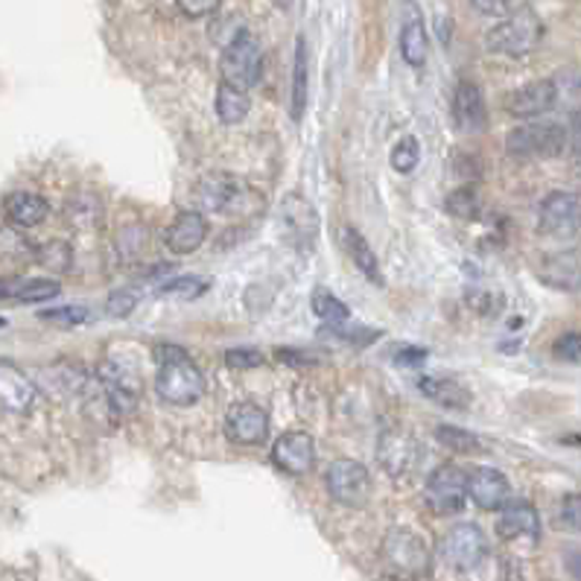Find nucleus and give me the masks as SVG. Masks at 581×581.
Returning <instances> with one entry per match:
<instances>
[{"instance_id": "f257e3e1", "label": "nucleus", "mask_w": 581, "mask_h": 581, "mask_svg": "<svg viewBox=\"0 0 581 581\" xmlns=\"http://www.w3.org/2000/svg\"><path fill=\"white\" fill-rule=\"evenodd\" d=\"M156 395L170 407H193L205 398L208 383L200 365L193 363L187 351L179 345H158L156 348Z\"/></svg>"}, {"instance_id": "f03ea898", "label": "nucleus", "mask_w": 581, "mask_h": 581, "mask_svg": "<svg viewBox=\"0 0 581 581\" xmlns=\"http://www.w3.org/2000/svg\"><path fill=\"white\" fill-rule=\"evenodd\" d=\"M540 38H544V21L532 7L514 9L512 15H505V21H500L497 26H491L486 33V47L491 53L500 56H529L538 50Z\"/></svg>"}, {"instance_id": "7ed1b4c3", "label": "nucleus", "mask_w": 581, "mask_h": 581, "mask_svg": "<svg viewBox=\"0 0 581 581\" xmlns=\"http://www.w3.org/2000/svg\"><path fill=\"white\" fill-rule=\"evenodd\" d=\"M570 144L565 123L556 121H532L509 132L505 152L517 161H538V158L561 156Z\"/></svg>"}, {"instance_id": "20e7f679", "label": "nucleus", "mask_w": 581, "mask_h": 581, "mask_svg": "<svg viewBox=\"0 0 581 581\" xmlns=\"http://www.w3.org/2000/svg\"><path fill=\"white\" fill-rule=\"evenodd\" d=\"M380 556L391 573L400 579H421L430 573V561H433L426 540L407 526H395L386 532Z\"/></svg>"}, {"instance_id": "39448f33", "label": "nucleus", "mask_w": 581, "mask_h": 581, "mask_svg": "<svg viewBox=\"0 0 581 581\" xmlns=\"http://www.w3.org/2000/svg\"><path fill=\"white\" fill-rule=\"evenodd\" d=\"M219 77L223 82L231 88H240V91H249L261 82L263 77V50L261 42L254 38L249 30L231 38V42L223 47V56H219Z\"/></svg>"}, {"instance_id": "423d86ee", "label": "nucleus", "mask_w": 581, "mask_h": 581, "mask_svg": "<svg viewBox=\"0 0 581 581\" xmlns=\"http://www.w3.org/2000/svg\"><path fill=\"white\" fill-rule=\"evenodd\" d=\"M438 558L456 573H470L488 558V538L477 523H456L438 540Z\"/></svg>"}, {"instance_id": "0eeeda50", "label": "nucleus", "mask_w": 581, "mask_h": 581, "mask_svg": "<svg viewBox=\"0 0 581 581\" xmlns=\"http://www.w3.org/2000/svg\"><path fill=\"white\" fill-rule=\"evenodd\" d=\"M324 486H328L330 500H337L345 509H363L372 500V474H368L363 462H330L328 474H324Z\"/></svg>"}, {"instance_id": "6e6552de", "label": "nucleus", "mask_w": 581, "mask_h": 581, "mask_svg": "<svg viewBox=\"0 0 581 581\" xmlns=\"http://www.w3.org/2000/svg\"><path fill=\"white\" fill-rule=\"evenodd\" d=\"M281 226L298 252H312L319 240V214L310 200H304L301 193H287L281 202Z\"/></svg>"}, {"instance_id": "1a4fd4ad", "label": "nucleus", "mask_w": 581, "mask_h": 581, "mask_svg": "<svg viewBox=\"0 0 581 581\" xmlns=\"http://www.w3.org/2000/svg\"><path fill=\"white\" fill-rule=\"evenodd\" d=\"M426 505L435 514H456L468 503V488H465V470L456 465H442L426 479Z\"/></svg>"}, {"instance_id": "9d476101", "label": "nucleus", "mask_w": 581, "mask_h": 581, "mask_svg": "<svg viewBox=\"0 0 581 581\" xmlns=\"http://www.w3.org/2000/svg\"><path fill=\"white\" fill-rule=\"evenodd\" d=\"M581 202L576 193L556 191L540 202L538 231L547 237H576L579 235Z\"/></svg>"}, {"instance_id": "9b49d317", "label": "nucleus", "mask_w": 581, "mask_h": 581, "mask_svg": "<svg viewBox=\"0 0 581 581\" xmlns=\"http://www.w3.org/2000/svg\"><path fill=\"white\" fill-rule=\"evenodd\" d=\"M377 462L389 477H407L421 462V444L403 430H386L377 442Z\"/></svg>"}, {"instance_id": "f8f14e48", "label": "nucleus", "mask_w": 581, "mask_h": 581, "mask_svg": "<svg viewBox=\"0 0 581 581\" xmlns=\"http://www.w3.org/2000/svg\"><path fill=\"white\" fill-rule=\"evenodd\" d=\"M270 435V415L258 403H235L226 412V438L231 444L258 447Z\"/></svg>"}, {"instance_id": "ddd939ff", "label": "nucleus", "mask_w": 581, "mask_h": 581, "mask_svg": "<svg viewBox=\"0 0 581 581\" xmlns=\"http://www.w3.org/2000/svg\"><path fill=\"white\" fill-rule=\"evenodd\" d=\"M243 196V182L228 173L202 175L196 184V202L202 210H210V214H231L235 208H240Z\"/></svg>"}, {"instance_id": "4468645a", "label": "nucleus", "mask_w": 581, "mask_h": 581, "mask_svg": "<svg viewBox=\"0 0 581 581\" xmlns=\"http://www.w3.org/2000/svg\"><path fill=\"white\" fill-rule=\"evenodd\" d=\"M558 96H561V91H558L556 79H538V82H529V86L512 91L505 100V112L512 117H521V121H532V117L552 112Z\"/></svg>"}, {"instance_id": "2eb2a0df", "label": "nucleus", "mask_w": 581, "mask_h": 581, "mask_svg": "<svg viewBox=\"0 0 581 581\" xmlns=\"http://www.w3.org/2000/svg\"><path fill=\"white\" fill-rule=\"evenodd\" d=\"M272 462H275V468L289 474V477L310 474L312 465H316V442H312V435L301 433V430L284 433L275 442V447H272Z\"/></svg>"}, {"instance_id": "dca6fc26", "label": "nucleus", "mask_w": 581, "mask_h": 581, "mask_svg": "<svg viewBox=\"0 0 581 581\" xmlns=\"http://www.w3.org/2000/svg\"><path fill=\"white\" fill-rule=\"evenodd\" d=\"M497 535L503 540H538L540 538V517L538 509L529 500H509L500 509L497 521Z\"/></svg>"}, {"instance_id": "f3484780", "label": "nucleus", "mask_w": 581, "mask_h": 581, "mask_svg": "<svg viewBox=\"0 0 581 581\" xmlns=\"http://www.w3.org/2000/svg\"><path fill=\"white\" fill-rule=\"evenodd\" d=\"M35 400H38V389L33 386V380L15 363L0 360V407L24 415L35 407Z\"/></svg>"}, {"instance_id": "a211bd4d", "label": "nucleus", "mask_w": 581, "mask_h": 581, "mask_svg": "<svg viewBox=\"0 0 581 581\" xmlns=\"http://www.w3.org/2000/svg\"><path fill=\"white\" fill-rule=\"evenodd\" d=\"M465 488H468V497L479 509L486 512H494V509H503L509 503V479L494 468H477L465 474Z\"/></svg>"}, {"instance_id": "6ab92c4d", "label": "nucleus", "mask_w": 581, "mask_h": 581, "mask_svg": "<svg viewBox=\"0 0 581 581\" xmlns=\"http://www.w3.org/2000/svg\"><path fill=\"white\" fill-rule=\"evenodd\" d=\"M453 117H456V126L468 135H477L488 126V109H486V96L479 91L477 82H468L462 79L456 91H453Z\"/></svg>"}, {"instance_id": "aec40b11", "label": "nucleus", "mask_w": 581, "mask_h": 581, "mask_svg": "<svg viewBox=\"0 0 581 581\" xmlns=\"http://www.w3.org/2000/svg\"><path fill=\"white\" fill-rule=\"evenodd\" d=\"M208 237V223L196 210H184L173 219V226L164 231V243L173 254H191L196 252Z\"/></svg>"}, {"instance_id": "412c9836", "label": "nucleus", "mask_w": 581, "mask_h": 581, "mask_svg": "<svg viewBox=\"0 0 581 581\" xmlns=\"http://www.w3.org/2000/svg\"><path fill=\"white\" fill-rule=\"evenodd\" d=\"M403 9H407V18H403V26H400V56H403V61H407L409 68H424L426 61L424 15L418 12V7L412 0H407Z\"/></svg>"}, {"instance_id": "4be33fe9", "label": "nucleus", "mask_w": 581, "mask_h": 581, "mask_svg": "<svg viewBox=\"0 0 581 581\" xmlns=\"http://www.w3.org/2000/svg\"><path fill=\"white\" fill-rule=\"evenodd\" d=\"M50 214V205L47 200H42L38 193H9L7 200H3V217H7L9 226L15 228H35L42 226L44 219Z\"/></svg>"}, {"instance_id": "5701e85b", "label": "nucleus", "mask_w": 581, "mask_h": 581, "mask_svg": "<svg viewBox=\"0 0 581 581\" xmlns=\"http://www.w3.org/2000/svg\"><path fill=\"white\" fill-rule=\"evenodd\" d=\"M100 386H103L105 400H109L114 415H129L132 409L138 407V389H135V383L126 380V374L121 368L105 365L100 372Z\"/></svg>"}, {"instance_id": "b1692460", "label": "nucleus", "mask_w": 581, "mask_h": 581, "mask_svg": "<svg viewBox=\"0 0 581 581\" xmlns=\"http://www.w3.org/2000/svg\"><path fill=\"white\" fill-rule=\"evenodd\" d=\"M418 389L424 391L426 398L435 400L438 407L447 409H468L470 407V391L462 383L451 380V377H421Z\"/></svg>"}, {"instance_id": "393cba45", "label": "nucleus", "mask_w": 581, "mask_h": 581, "mask_svg": "<svg viewBox=\"0 0 581 581\" xmlns=\"http://www.w3.org/2000/svg\"><path fill=\"white\" fill-rule=\"evenodd\" d=\"M307 88H310V53L304 35L295 38V65H293V121H301L307 109Z\"/></svg>"}, {"instance_id": "a878e982", "label": "nucleus", "mask_w": 581, "mask_h": 581, "mask_svg": "<svg viewBox=\"0 0 581 581\" xmlns=\"http://www.w3.org/2000/svg\"><path fill=\"white\" fill-rule=\"evenodd\" d=\"M345 246H348V254H351V261H354L356 270L363 272L365 278L372 281V284L383 287L380 263H377V254H374V249L368 246V240H365L360 231H354V228H345Z\"/></svg>"}, {"instance_id": "bb28decb", "label": "nucleus", "mask_w": 581, "mask_h": 581, "mask_svg": "<svg viewBox=\"0 0 581 581\" xmlns=\"http://www.w3.org/2000/svg\"><path fill=\"white\" fill-rule=\"evenodd\" d=\"M249 112H252V100H249L246 91L226 86V82L217 88V117L226 123V126L243 123L246 117H249Z\"/></svg>"}, {"instance_id": "cd10ccee", "label": "nucleus", "mask_w": 581, "mask_h": 581, "mask_svg": "<svg viewBox=\"0 0 581 581\" xmlns=\"http://www.w3.org/2000/svg\"><path fill=\"white\" fill-rule=\"evenodd\" d=\"M56 281H15V284H3V298H15L24 304L50 301L53 295H59Z\"/></svg>"}, {"instance_id": "c85d7f7f", "label": "nucleus", "mask_w": 581, "mask_h": 581, "mask_svg": "<svg viewBox=\"0 0 581 581\" xmlns=\"http://www.w3.org/2000/svg\"><path fill=\"white\" fill-rule=\"evenodd\" d=\"M435 442L444 444V447L453 453H468V456L482 453V442H479L474 433H468V430H462V426L442 424L435 430Z\"/></svg>"}, {"instance_id": "c756f323", "label": "nucleus", "mask_w": 581, "mask_h": 581, "mask_svg": "<svg viewBox=\"0 0 581 581\" xmlns=\"http://www.w3.org/2000/svg\"><path fill=\"white\" fill-rule=\"evenodd\" d=\"M312 312L319 316V319L330 321V324H339V321H348V307L339 301L337 295L328 293V289H316L312 293Z\"/></svg>"}, {"instance_id": "7c9ffc66", "label": "nucleus", "mask_w": 581, "mask_h": 581, "mask_svg": "<svg viewBox=\"0 0 581 581\" xmlns=\"http://www.w3.org/2000/svg\"><path fill=\"white\" fill-rule=\"evenodd\" d=\"M421 161V147H418V138L407 135V138H400L395 147H391V167L398 170L400 175H409Z\"/></svg>"}, {"instance_id": "2f4dec72", "label": "nucleus", "mask_w": 581, "mask_h": 581, "mask_svg": "<svg viewBox=\"0 0 581 581\" xmlns=\"http://www.w3.org/2000/svg\"><path fill=\"white\" fill-rule=\"evenodd\" d=\"M42 321H53V324H61V328H73V324H82L88 321V310L86 307H56V310H42L38 312Z\"/></svg>"}, {"instance_id": "473e14b6", "label": "nucleus", "mask_w": 581, "mask_h": 581, "mask_svg": "<svg viewBox=\"0 0 581 581\" xmlns=\"http://www.w3.org/2000/svg\"><path fill=\"white\" fill-rule=\"evenodd\" d=\"M447 208L456 214V217H465V219H474L479 214V200H477V191L474 187H462V191H456L447 200Z\"/></svg>"}, {"instance_id": "72a5a7b5", "label": "nucleus", "mask_w": 581, "mask_h": 581, "mask_svg": "<svg viewBox=\"0 0 581 581\" xmlns=\"http://www.w3.org/2000/svg\"><path fill=\"white\" fill-rule=\"evenodd\" d=\"M208 289V284L202 278H179V281H167L164 287L158 289L161 295H179V298H196Z\"/></svg>"}, {"instance_id": "f704fd0d", "label": "nucleus", "mask_w": 581, "mask_h": 581, "mask_svg": "<svg viewBox=\"0 0 581 581\" xmlns=\"http://www.w3.org/2000/svg\"><path fill=\"white\" fill-rule=\"evenodd\" d=\"M581 354V337L579 330H567L565 337L556 339V356L567 360V363H579Z\"/></svg>"}, {"instance_id": "c9c22d12", "label": "nucleus", "mask_w": 581, "mask_h": 581, "mask_svg": "<svg viewBox=\"0 0 581 581\" xmlns=\"http://www.w3.org/2000/svg\"><path fill=\"white\" fill-rule=\"evenodd\" d=\"M228 368H258L263 365L261 351H252V348H235V351H228L226 354Z\"/></svg>"}, {"instance_id": "e433bc0d", "label": "nucleus", "mask_w": 581, "mask_h": 581, "mask_svg": "<svg viewBox=\"0 0 581 581\" xmlns=\"http://www.w3.org/2000/svg\"><path fill=\"white\" fill-rule=\"evenodd\" d=\"M135 304H138V298H135L129 289H121V293H114L112 298H109V304H105L109 310L105 312H109L112 319H117V316H129V312L135 310Z\"/></svg>"}, {"instance_id": "4c0bfd02", "label": "nucleus", "mask_w": 581, "mask_h": 581, "mask_svg": "<svg viewBox=\"0 0 581 581\" xmlns=\"http://www.w3.org/2000/svg\"><path fill=\"white\" fill-rule=\"evenodd\" d=\"M579 494H567L565 503H561V529H570V532H579Z\"/></svg>"}, {"instance_id": "58836bf2", "label": "nucleus", "mask_w": 581, "mask_h": 581, "mask_svg": "<svg viewBox=\"0 0 581 581\" xmlns=\"http://www.w3.org/2000/svg\"><path fill=\"white\" fill-rule=\"evenodd\" d=\"M187 18H208L219 9V0H175Z\"/></svg>"}, {"instance_id": "ea45409f", "label": "nucleus", "mask_w": 581, "mask_h": 581, "mask_svg": "<svg viewBox=\"0 0 581 581\" xmlns=\"http://www.w3.org/2000/svg\"><path fill=\"white\" fill-rule=\"evenodd\" d=\"M21 252H26V243L15 231L9 228H0V258H18Z\"/></svg>"}, {"instance_id": "a19ab883", "label": "nucleus", "mask_w": 581, "mask_h": 581, "mask_svg": "<svg viewBox=\"0 0 581 581\" xmlns=\"http://www.w3.org/2000/svg\"><path fill=\"white\" fill-rule=\"evenodd\" d=\"M470 3H474V9H477L479 15L500 18V15H505L509 9H512L514 0H470Z\"/></svg>"}, {"instance_id": "79ce46f5", "label": "nucleus", "mask_w": 581, "mask_h": 581, "mask_svg": "<svg viewBox=\"0 0 581 581\" xmlns=\"http://www.w3.org/2000/svg\"><path fill=\"white\" fill-rule=\"evenodd\" d=\"M395 363L398 365H421L426 363V351L424 348H412V345H403L395 351Z\"/></svg>"}, {"instance_id": "37998d69", "label": "nucleus", "mask_w": 581, "mask_h": 581, "mask_svg": "<svg viewBox=\"0 0 581 581\" xmlns=\"http://www.w3.org/2000/svg\"><path fill=\"white\" fill-rule=\"evenodd\" d=\"M0 328H7V319H3V316H0Z\"/></svg>"}, {"instance_id": "c03bdc74", "label": "nucleus", "mask_w": 581, "mask_h": 581, "mask_svg": "<svg viewBox=\"0 0 581 581\" xmlns=\"http://www.w3.org/2000/svg\"><path fill=\"white\" fill-rule=\"evenodd\" d=\"M0 298H3V284H0Z\"/></svg>"}]
</instances>
